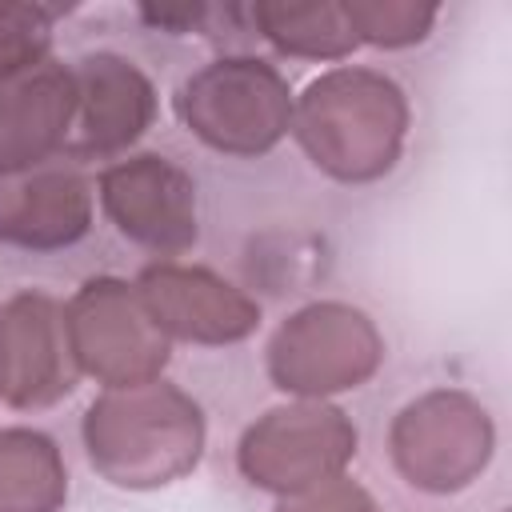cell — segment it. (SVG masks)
I'll list each match as a JSON object with an SVG mask.
<instances>
[{
	"label": "cell",
	"instance_id": "8992f818",
	"mask_svg": "<svg viewBox=\"0 0 512 512\" xmlns=\"http://www.w3.org/2000/svg\"><path fill=\"white\" fill-rule=\"evenodd\" d=\"M356 452V432L336 408H280L252 424L240 444V468L252 484L276 492H308L348 464Z\"/></svg>",
	"mask_w": 512,
	"mask_h": 512
},
{
	"label": "cell",
	"instance_id": "8fae6325",
	"mask_svg": "<svg viewBox=\"0 0 512 512\" xmlns=\"http://www.w3.org/2000/svg\"><path fill=\"white\" fill-rule=\"evenodd\" d=\"M0 352L4 396L12 404H52L72 388V348L52 300L16 296L0 316Z\"/></svg>",
	"mask_w": 512,
	"mask_h": 512
},
{
	"label": "cell",
	"instance_id": "6da1fadb",
	"mask_svg": "<svg viewBox=\"0 0 512 512\" xmlns=\"http://www.w3.org/2000/svg\"><path fill=\"white\" fill-rule=\"evenodd\" d=\"M84 440L92 464L124 488L168 484L188 472L204 444L200 408L164 380L112 388L88 408Z\"/></svg>",
	"mask_w": 512,
	"mask_h": 512
},
{
	"label": "cell",
	"instance_id": "5b68a950",
	"mask_svg": "<svg viewBox=\"0 0 512 512\" xmlns=\"http://www.w3.org/2000/svg\"><path fill=\"white\" fill-rule=\"evenodd\" d=\"M380 364V336L364 312L344 304H316L292 316L276 340L268 368L280 388L320 396L356 388Z\"/></svg>",
	"mask_w": 512,
	"mask_h": 512
},
{
	"label": "cell",
	"instance_id": "3957f363",
	"mask_svg": "<svg viewBox=\"0 0 512 512\" xmlns=\"http://www.w3.org/2000/svg\"><path fill=\"white\" fill-rule=\"evenodd\" d=\"M180 112L212 148L252 156L280 140L292 100L284 80L260 60H220L184 84Z\"/></svg>",
	"mask_w": 512,
	"mask_h": 512
},
{
	"label": "cell",
	"instance_id": "d6986e66",
	"mask_svg": "<svg viewBox=\"0 0 512 512\" xmlns=\"http://www.w3.org/2000/svg\"><path fill=\"white\" fill-rule=\"evenodd\" d=\"M0 392H4V352H0Z\"/></svg>",
	"mask_w": 512,
	"mask_h": 512
},
{
	"label": "cell",
	"instance_id": "7c38bea8",
	"mask_svg": "<svg viewBox=\"0 0 512 512\" xmlns=\"http://www.w3.org/2000/svg\"><path fill=\"white\" fill-rule=\"evenodd\" d=\"M88 228V188L68 168H40L0 184V236L28 248H56Z\"/></svg>",
	"mask_w": 512,
	"mask_h": 512
},
{
	"label": "cell",
	"instance_id": "7a4b0ae2",
	"mask_svg": "<svg viewBox=\"0 0 512 512\" xmlns=\"http://www.w3.org/2000/svg\"><path fill=\"white\" fill-rule=\"evenodd\" d=\"M400 88L376 72L340 68L320 76L296 112V128L316 168L340 180H372L392 168L404 140Z\"/></svg>",
	"mask_w": 512,
	"mask_h": 512
},
{
	"label": "cell",
	"instance_id": "ba28073f",
	"mask_svg": "<svg viewBox=\"0 0 512 512\" xmlns=\"http://www.w3.org/2000/svg\"><path fill=\"white\" fill-rule=\"evenodd\" d=\"M104 208L124 236L156 248L180 252L196 240V196L184 172L160 156H140L104 172Z\"/></svg>",
	"mask_w": 512,
	"mask_h": 512
},
{
	"label": "cell",
	"instance_id": "52a82bcc",
	"mask_svg": "<svg viewBox=\"0 0 512 512\" xmlns=\"http://www.w3.org/2000/svg\"><path fill=\"white\" fill-rule=\"evenodd\" d=\"M488 420L464 396L436 392L420 404H408L392 428V452L400 472L416 488L452 492L464 488L488 460Z\"/></svg>",
	"mask_w": 512,
	"mask_h": 512
},
{
	"label": "cell",
	"instance_id": "9c48e42d",
	"mask_svg": "<svg viewBox=\"0 0 512 512\" xmlns=\"http://www.w3.org/2000/svg\"><path fill=\"white\" fill-rule=\"evenodd\" d=\"M136 296L160 332L200 344L240 340L260 320V308L252 300L200 268H148Z\"/></svg>",
	"mask_w": 512,
	"mask_h": 512
},
{
	"label": "cell",
	"instance_id": "e0dca14e",
	"mask_svg": "<svg viewBox=\"0 0 512 512\" xmlns=\"http://www.w3.org/2000/svg\"><path fill=\"white\" fill-rule=\"evenodd\" d=\"M348 24L356 36L372 44H408L420 40L424 28L432 24V8H412V4H348Z\"/></svg>",
	"mask_w": 512,
	"mask_h": 512
},
{
	"label": "cell",
	"instance_id": "9a60e30c",
	"mask_svg": "<svg viewBox=\"0 0 512 512\" xmlns=\"http://www.w3.org/2000/svg\"><path fill=\"white\" fill-rule=\"evenodd\" d=\"M256 20L268 40L304 56H340L356 44L340 4H260Z\"/></svg>",
	"mask_w": 512,
	"mask_h": 512
},
{
	"label": "cell",
	"instance_id": "2e32d148",
	"mask_svg": "<svg viewBox=\"0 0 512 512\" xmlns=\"http://www.w3.org/2000/svg\"><path fill=\"white\" fill-rule=\"evenodd\" d=\"M48 48V24L40 8L0 4V80L40 64Z\"/></svg>",
	"mask_w": 512,
	"mask_h": 512
},
{
	"label": "cell",
	"instance_id": "5bb4252c",
	"mask_svg": "<svg viewBox=\"0 0 512 512\" xmlns=\"http://www.w3.org/2000/svg\"><path fill=\"white\" fill-rule=\"evenodd\" d=\"M64 488L52 440L40 432H0V512H52Z\"/></svg>",
	"mask_w": 512,
	"mask_h": 512
},
{
	"label": "cell",
	"instance_id": "277c9868",
	"mask_svg": "<svg viewBox=\"0 0 512 512\" xmlns=\"http://www.w3.org/2000/svg\"><path fill=\"white\" fill-rule=\"evenodd\" d=\"M72 360L100 376L108 388H132L156 380L168 360L164 332L144 312L140 296L116 280H92L64 316Z\"/></svg>",
	"mask_w": 512,
	"mask_h": 512
},
{
	"label": "cell",
	"instance_id": "30bf717a",
	"mask_svg": "<svg viewBox=\"0 0 512 512\" xmlns=\"http://www.w3.org/2000/svg\"><path fill=\"white\" fill-rule=\"evenodd\" d=\"M76 104V76L44 60L0 80V172L20 176L44 164L64 140Z\"/></svg>",
	"mask_w": 512,
	"mask_h": 512
},
{
	"label": "cell",
	"instance_id": "ac0fdd59",
	"mask_svg": "<svg viewBox=\"0 0 512 512\" xmlns=\"http://www.w3.org/2000/svg\"><path fill=\"white\" fill-rule=\"evenodd\" d=\"M304 500H296V504H284V512H376L372 508V500L356 488V484H348V480H328V484H320V488H308V492H300Z\"/></svg>",
	"mask_w": 512,
	"mask_h": 512
},
{
	"label": "cell",
	"instance_id": "4fadbf2b",
	"mask_svg": "<svg viewBox=\"0 0 512 512\" xmlns=\"http://www.w3.org/2000/svg\"><path fill=\"white\" fill-rule=\"evenodd\" d=\"M80 108H84V144L96 152H116L136 140L152 116V88L148 80L116 56H92L76 80Z\"/></svg>",
	"mask_w": 512,
	"mask_h": 512
}]
</instances>
